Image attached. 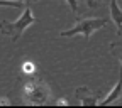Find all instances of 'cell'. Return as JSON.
Segmentation results:
<instances>
[{
    "label": "cell",
    "mask_w": 122,
    "mask_h": 108,
    "mask_svg": "<svg viewBox=\"0 0 122 108\" xmlns=\"http://www.w3.org/2000/svg\"><path fill=\"white\" fill-rule=\"evenodd\" d=\"M22 100L30 106H42L51 100V88L42 80L30 78L22 86Z\"/></svg>",
    "instance_id": "obj_1"
},
{
    "label": "cell",
    "mask_w": 122,
    "mask_h": 108,
    "mask_svg": "<svg viewBox=\"0 0 122 108\" xmlns=\"http://www.w3.org/2000/svg\"><path fill=\"white\" fill-rule=\"evenodd\" d=\"M36 22L30 5H25L20 12V17L17 20H0V34L10 37L12 41H19L24 34V30L29 29Z\"/></svg>",
    "instance_id": "obj_2"
},
{
    "label": "cell",
    "mask_w": 122,
    "mask_h": 108,
    "mask_svg": "<svg viewBox=\"0 0 122 108\" xmlns=\"http://www.w3.org/2000/svg\"><path fill=\"white\" fill-rule=\"evenodd\" d=\"M105 25H107V19H102V17H86V19L76 20L73 27H70V29H66V30H61L59 36H61V37L83 36V37L88 41L95 30H100V29H103Z\"/></svg>",
    "instance_id": "obj_3"
},
{
    "label": "cell",
    "mask_w": 122,
    "mask_h": 108,
    "mask_svg": "<svg viewBox=\"0 0 122 108\" xmlns=\"http://www.w3.org/2000/svg\"><path fill=\"white\" fill-rule=\"evenodd\" d=\"M75 96L81 106H98V101H100L98 93H93L88 86H78L75 89Z\"/></svg>",
    "instance_id": "obj_4"
},
{
    "label": "cell",
    "mask_w": 122,
    "mask_h": 108,
    "mask_svg": "<svg viewBox=\"0 0 122 108\" xmlns=\"http://www.w3.org/2000/svg\"><path fill=\"white\" fill-rule=\"evenodd\" d=\"M119 100H122V68H120L119 80H117L115 86L98 101V106H109V105H112V103H115V101H119Z\"/></svg>",
    "instance_id": "obj_5"
},
{
    "label": "cell",
    "mask_w": 122,
    "mask_h": 108,
    "mask_svg": "<svg viewBox=\"0 0 122 108\" xmlns=\"http://www.w3.org/2000/svg\"><path fill=\"white\" fill-rule=\"evenodd\" d=\"M109 2V12H110V19L117 29V34L122 36V5L117 0H107Z\"/></svg>",
    "instance_id": "obj_6"
},
{
    "label": "cell",
    "mask_w": 122,
    "mask_h": 108,
    "mask_svg": "<svg viewBox=\"0 0 122 108\" xmlns=\"http://www.w3.org/2000/svg\"><path fill=\"white\" fill-rule=\"evenodd\" d=\"M110 52H112V56H115V57L119 59L120 68H122V39L114 41V42L110 44Z\"/></svg>",
    "instance_id": "obj_7"
},
{
    "label": "cell",
    "mask_w": 122,
    "mask_h": 108,
    "mask_svg": "<svg viewBox=\"0 0 122 108\" xmlns=\"http://www.w3.org/2000/svg\"><path fill=\"white\" fill-rule=\"evenodd\" d=\"M20 73L25 74V76H32L36 73V64L32 63V61H24V63L20 64Z\"/></svg>",
    "instance_id": "obj_8"
},
{
    "label": "cell",
    "mask_w": 122,
    "mask_h": 108,
    "mask_svg": "<svg viewBox=\"0 0 122 108\" xmlns=\"http://www.w3.org/2000/svg\"><path fill=\"white\" fill-rule=\"evenodd\" d=\"M0 7H12V9H24L25 5L20 2H14V0H0Z\"/></svg>",
    "instance_id": "obj_9"
},
{
    "label": "cell",
    "mask_w": 122,
    "mask_h": 108,
    "mask_svg": "<svg viewBox=\"0 0 122 108\" xmlns=\"http://www.w3.org/2000/svg\"><path fill=\"white\" fill-rule=\"evenodd\" d=\"M65 2L70 5V9H71V12H75V14H78V0H65Z\"/></svg>",
    "instance_id": "obj_10"
},
{
    "label": "cell",
    "mask_w": 122,
    "mask_h": 108,
    "mask_svg": "<svg viewBox=\"0 0 122 108\" xmlns=\"http://www.w3.org/2000/svg\"><path fill=\"white\" fill-rule=\"evenodd\" d=\"M85 2H86V5L90 9H97V7L102 5V0H85Z\"/></svg>",
    "instance_id": "obj_11"
},
{
    "label": "cell",
    "mask_w": 122,
    "mask_h": 108,
    "mask_svg": "<svg viewBox=\"0 0 122 108\" xmlns=\"http://www.w3.org/2000/svg\"><path fill=\"white\" fill-rule=\"evenodd\" d=\"M14 2H20V4H24V5H30V4L39 2V0H14Z\"/></svg>",
    "instance_id": "obj_12"
},
{
    "label": "cell",
    "mask_w": 122,
    "mask_h": 108,
    "mask_svg": "<svg viewBox=\"0 0 122 108\" xmlns=\"http://www.w3.org/2000/svg\"><path fill=\"white\" fill-rule=\"evenodd\" d=\"M0 105H4V106H10V100H9L7 96H4V98H0Z\"/></svg>",
    "instance_id": "obj_13"
},
{
    "label": "cell",
    "mask_w": 122,
    "mask_h": 108,
    "mask_svg": "<svg viewBox=\"0 0 122 108\" xmlns=\"http://www.w3.org/2000/svg\"><path fill=\"white\" fill-rule=\"evenodd\" d=\"M56 105H63V106H68V101H66V98H59V100H56Z\"/></svg>",
    "instance_id": "obj_14"
}]
</instances>
